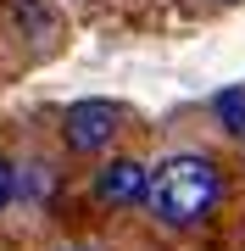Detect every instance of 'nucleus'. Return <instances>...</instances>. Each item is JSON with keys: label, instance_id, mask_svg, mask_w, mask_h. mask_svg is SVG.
<instances>
[{"label": "nucleus", "instance_id": "nucleus-4", "mask_svg": "<svg viewBox=\"0 0 245 251\" xmlns=\"http://www.w3.org/2000/svg\"><path fill=\"white\" fill-rule=\"evenodd\" d=\"M212 112H218L223 134H245V90H223L218 100H212Z\"/></svg>", "mask_w": 245, "mask_h": 251}, {"label": "nucleus", "instance_id": "nucleus-8", "mask_svg": "<svg viewBox=\"0 0 245 251\" xmlns=\"http://www.w3.org/2000/svg\"><path fill=\"white\" fill-rule=\"evenodd\" d=\"M223 6H234V0H223Z\"/></svg>", "mask_w": 245, "mask_h": 251}, {"label": "nucleus", "instance_id": "nucleus-2", "mask_svg": "<svg viewBox=\"0 0 245 251\" xmlns=\"http://www.w3.org/2000/svg\"><path fill=\"white\" fill-rule=\"evenodd\" d=\"M117 106L111 100H78V106L62 112V145L67 151H100V145H111L117 134Z\"/></svg>", "mask_w": 245, "mask_h": 251}, {"label": "nucleus", "instance_id": "nucleus-1", "mask_svg": "<svg viewBox=\"0 0 245 251\" xmlns=\"http://www.w3.org/2000/svg\"><path fill=\"white\" fill-rule=\"evenodd\" d=\"M223 201V168L206 151H173L167 162H156L145 206L162 229H195L218 212Z\"/></svg>", "mask_w": 245, "mask_h": 251}, {"label": "nucleus", "instance_id": "nucleus-6", "mask_svg": "<svg viewBox=\"0 0 245 251\" xmlns=\"http://www.w3.org/2000/svg\"><path fill=\"white\" fill-rule=\"evenodd\" d=\"M11 11H17L22 28H50V6L45 0H11Z\"/></svg>", "mask_w": 245, "mask_h": 251}, {"label": "nucleus", "instance_id": "nucleus-5", "mask_svg": "<svg viewBox=\"0 0 245 251\" xmlns=\"http://www.w3.org/2000/svg\"><path fill=\"white\" fill-rule=\"evenodd\" d=\"M17 196H22V173H17V162H11V156H0V212H6Z\"/></svg>", "mask_w": 245, "mask_h": 251}, {"label": "nucleus", "instance_id": "nucleus-7", "mask_svg": "<svg viewBox=\"0 0 245 251\" xmlns=\"http://www.w3.org/2000/svg\"><path fill=\"white\" fill-rule=\"evenodd\" d=\"M62 251H89V246H62Z\"/></svg>", "mask_w": 245, "mask_h": 251}, {"label": "nucleus", "instance_id": "nucleus-3", "mask_svg": "<svg viewBox=\"0 0 245 251\" xmlns=\"http://www.w3.org/2000/svg\"><path fill=\"white\" fill-rule=\"evenodd\" d=\"M145 190H151V173H145V162H134V156L100 162L95 179H89V196H95L100 206H139Z\"/></svg>", "mask_w": 245, "mask_h": 251}]
</instances>
